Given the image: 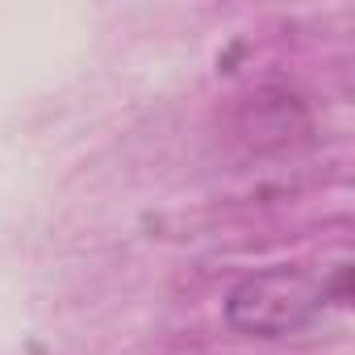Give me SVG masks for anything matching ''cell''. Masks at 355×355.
<instances>
[{
	"mask_svg": "<svg viewBox=\"0 0 355 355\" xmlns=\"http://www.w3.org/2000/svg\"><path fill=\"white\" fill-rule=\"evenodd\" d=\"M330 301L334 305L351 301V268L347 263H338L330 276L276 263V268H263L234 284V293L226 297V322L243 334L280 338V334L309 326Z\"/></svg>",
	"mask_w": 355,
	"mask_h": 355,
	"instance_id": "1",
	"label": "cell"
}]
</instances>
